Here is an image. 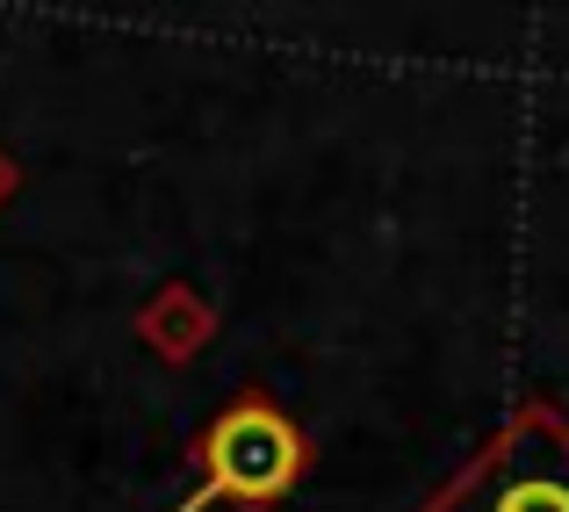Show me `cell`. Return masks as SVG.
I'll return each instance as SVG.
<instances>
[{"label": "cell", "instance_id": "obj_1", "mask_svg": "<svg viewBox=\"0 0 569 512\" xmlns=\"http://www.w3.org/2000/svg\"><path fill=\"white\" fill-rule=\"evenodd\" d=\"M188 470H194V484L173 512H209V505L274 512L310 476V433L296 426L267 390H238V397L194 433Z\"/></svg>", "mask_w": 569, "mask_h": 512}, {"label": "cell", "instance_id": "obj_2", "mask_svg": "<svg viewBox=\"0 0 569 512\" xmlns=\"http://www.w3.org/2000/svg\"><path fill=\"white\" fill-rule=\"evenodd\" d=\"M418 512H569V419L527 397Z\"/></svg>", "mask_w": 569, "mask_h": 512}, {"label": "cell", "instance_id": "obj_4", "mask_svg": "<svg viewBox=\"0 0 569 512\" xmlns=\"http://www.w3.org/2000/svg\"><path fill=\"white\" fill-rule=\"evenodd\" d=\"M14 188H22V167H14V152H8V145H0V203H8Z\"/></svg>", "mask_w": 569, "mask_h": 512}, {"label": "cell", "instance_id": "obj_3", "mask_svg": "<svg viewBox=\"0 0 569 512\" xmlns=\"http://www.w3.org/2000/svg\"><path fill=\"white\" fill-rule=\"evenodd\" d=\"M130 333L152 346L167 368H188L194 354H202L209 339H217V304H209L194 282H159L152 296L138 304V318H130Z\"/></svg>", "mask_w": 569, "mask_h": 512}]
</instances>
